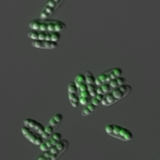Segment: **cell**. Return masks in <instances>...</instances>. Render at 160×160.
Returning a JSON list of instances; mask_svg holds the SVG:
<instances>
[{
	"label": "cell",
	"mask_w": 160,
	"mask_h": 160,
	"mask_svg": "<svg viewBox=\"0 0 160 160\" xmlns=\"http://www.w3.org/2000/svg\"><path fill=\"white\" fill-rule=\"evenodd\" d=\"M40 31H48V32H62L67 29V24L64 22L54 19H41Z\"/></svg>",
	"instance_id": "2"
},
{
	"label": "cell",
	"mask_w": 160,
	"mask_h": 160,
	"mask_svg": "<svg viewBox=\"0 0 160 160\" xmlns=\"http://www.w3.org/2000/svg\"><path fill=\"white\" fill-rule=\"evenodd\" d=\"M21 132L22 134L25 137V138L28 139L30 142H31V143L34 144V145L40 146V145L45 142V141L43 140V138H42V136L38 134L37 133L33 131L32 130L29 129V128H27V127L23 126V128H21Z\"/></svg>",
	"instance_id": "4"
},
{
	"label": "cell",
	"mask_w": 160,
	"mask_h": 160,
	"mask_svg": "<svg viewBox=\"0 0 160 160\" xmlns=\"http://www.w3.org/2000/svg\"><path fill=\"white\" fill-rule=\"evenodd\" d=\"M62 139V136L60 133L59 132H55L48 140L45 141L42 145L39 146L40 148L41 151L44 152H46L48 151L51 148H52L53 146L56 145L59 142H60L61 140Z\"/></svg>",
	"instance_id": "7"
},
{
	"label": "cell",
	"mask_w": 160,
	"mask_h": 160,
	"mask_svg": "<svg viewBox=\"0 0 160 160\" xmlns=\"http://www.w3.org/2000/svg\"><path fill=\"white\" fill-rule=\"evenodd\" d=\"M48 124L51 125V126L53 127V128H54L55 129H56V128H59V125H60V123H58V122L56 121V120H55V119L52 117V118L50 119V120H49V121H48Z\"/></svg>",
	"instance_id": "23"
},
{
	"label": "cell",
	"mask_w": 160,
	"mask_h": 160,
	"mask_svg": "<svg viewBox=\"0 0 160 160\" xmlns=\"http://www.w3.org/2000/svg\"><path fill=\"white\" fill-rule=\"evenodd\" d=\"M126 78H123V77H120V78H117V79H114L112 80V81H111L109 84V85H110L112 90H113V89L117 88L120 87V86L126 84Z\"/></svg>",
	"instance_id": "11"
},
{
	"label": "cell",
	"mask_w": 160,
	"mask_h": 160,
	"mask_svg": "<svg viewBox=\"0 0 160 160\" xmlns=\"http://www.w3.org/2000/svg\"><path fill=\"white\" fill-rule=\"evenodd\" d=\"M104 72L106 73V77H107L108 83H109L112 80L120 78L123 74V70L120 67H114V68L109 69V70H106Z\"/></svg>",
	"instance_id": "10"
},
{
	"label": "cell",
	"mask_w": 160,
	"mask_h": 160,
	"mask_svg": "<svg viewBox=\"0 0 160 160\" xmlns=\"http://www.w3.org/2000/svg\"><path fill=\"white\" fill-rule=\"evenodd\" d=\"M65 0H48L40 13L41 19H48L56 12Z\"/></svg>",
	"instance_id": "3"
},
{
	"label": "cell",
	"mask_w": 160,
	"mask_h": 160,
	"mask_svg": "<svg viewBox=\"0 0 160 160\" xmlns=\"http://www.w3.org/2000/svg\"><path fill=\"white\" fill-rule=\"evenodd\" d=\"M39 31H34V30H31V31L28 33V37H29L31 39H32V41L38 40L39 39Z\"/></svg>",
	"instance_id": "19"
},
{
	"label": "cell",
	"mask_w": 160,
	"mask_h": 160,
	"mask_svg": "<svg viewBox=\"0 0 160 160\" xmlns=\"http://www.w3.org/2000/svg\"><path fill=\"white\" fill-rule=\"evenodd\" d=\"M23 125L41 136L45 132V127H44L42 123L38 122L37 120H33V119L28 118L24 120H23Z\"/></svg>",
	"instance_id": "8"
},
{
	"label": "cell",
	"mask_w": 160,
	"mask_h": 160,
	"mask_svg": "<svg viewBox=\"0 0 160 160\" xmlns=\"http://www.w3.org/2000/svg\"><path fill=\"white\" fill-rule=\"evenodd\" d=\"M45 131L48 133V134H49L50 135H52V134L55 133V128H53V127H52L51 125L48 124L47 126H45Z\"/></svg>",
	"instance_id": "24"
},
{
	"label": "cell",
	"mask_w": 160,
	"mask_h": 160,
	"mask_svg": "<svg viewBox=\"0 0 160 160\" xmlns=\"http://www.w3.org/2000/svg\"><path fill=\"white\" fill-rule=\"evenodd\" d=\"M68 98L70 105L73 108H78L80 105V98L78 93H69Z\"/></svg>",
	"instance_id": "12"
},
{
	"label": "cell",
	"mask_w": 160,
	"mask_h": 160,
	"mask_svg": "<svg viewBox=\"0 0 160 160\" xmlns=\"http://www.w3.org/2000/svg\"><path fill=\"white\" fill-rule=\"evenodd\" d=\"M47 31H39V39L38 40H45L46 39Z\"/></svg>",
	"instance_id": "26"
},
{
	"label": "cell",
	"mask_w": 160,
	"mask_h": 160,
	"mask_svg": "<svg viewBox=\"0 0 160 160\" xmlns=\"http://www.w3.org/2000/svg\"><path fill=\"white\" fill-rule=\"evenodd\" d=\"M31 45L33 47L41 49H54L59 46L58 42H50L45 40H34L32 41Z\"/></svg>",
	"instance_id": "9"
},
{
	"label": "cell",
	"mask_w": 160,
	"mask_h": 160,
	"mask_svg": "<svg viewBox=\"0 0 160 160\" xmlns=\"http://www.w3.org/2000/svg\"><path fill=\"white\" fill-rule=\"evenodd\" d=\"M95 109H96V106H94L92 102L89 103L88 106H84V109H82V111H81V115L83 117H88L90 114H92V112H94L95 110Z\"/></svg>",
	"instance_id": "14"
},
{
	"label": "cell",
	"mask_w": 160,
	"mask_h": 160,
	"mask_svg": "<svg viewBox=\"0 0 160 160\" xmlns=\"http://www.w3.org/2000/svg\"><path fill=\"white\" fill-rule=\"evenodd\" d=\"M78 95H79L80 98H92V96H91L88 90L83 91V92H78Z\"/></svg>",
	"instance_id": "22"
},
{
	"label": "cell",
	"mask_w": 160,
	"mask_h": 160,
	"mask_svg": "<svg viewBox=\"0 0 160 160\" xmlns=\"http://www.w3.org/2000/svg\"><path fill=\"white\" fill-rule=\"evenodd\" d=\"M53 118H54L55 120L58 122V123H61V122H62V120H63V116H62V113L59 112V113H56V115H54Z\"/></svg>",
	"instance_id": "25"
},
{
	"label": "cell",
	"mask_w": 160,
	"mask_h": 160,
	"mask_svg": "<svg viewBox=\"0 0 160 160\" xmlns=\"http://www.w3.org/2000/svg\"><path fill=\"white\" fill-rule=\"evenodd\" d=\"M131 92H132V87L130 84H125L120 87L117 88L113 89L111 92V93H112V96L115 98L117 102H118L119 101L129 95L130 93H131Z\"/></svg>",
	"instance_id": "6"
},
{
	"label": "cell",
	"mask_w": 160,
	"mask_h": 160,
	"mask_svg": "<svg viewBox=\"0 0 160 160\" xmlns=\"http://www.w3.org/2000/svg\"><path fill=\"white\" fill-rule=\"evenodd\" d=\"M112 88H111L110 85L109 83L106 84H102L100 86H97V94H100V95H106V94L112 92Z\"/></svg>",
	"instance_id": "13"
},
{
	"label": "cell",
	"mask_w": 160,
	"mask_h": 160,
	"mask_svg": "<svg viewBox=\"0 0 160 160\" xmlns=\"http://www.w3.org/2000/svg\"><path fill=\"white\" fill-rule=\"evenodd\" d=\"M91 101H92L91 98H80V104L82 105V106H88L89 103H91Z\"/></svg>",
	"instance_id": "21"
},
{
	"label": "cell",
	"mask_w": 160,
	"mask_h": 160,
	"mask_svg": "<svg viewBox=\"0 0 160 160\" xmlns=\"http://www.w3.org/2000/svg\"><path fill=\"white\" fill-rule=\"evenodd\" d=\"M85 78H86V83L88 84H95L96 82V77L94 76L93 73L91 71H87L85 73Z\"/></svg>",
	"instance_id": "15"
},
{
	"label": "cell",
	"mask_w": 160,
	"mask_h": 160,
	"mask_svg": "<svg viewBox=\"0 0 160 160\" xmlns=\"http://www.w3.org/2000/svg\"><path fill=\"white\" fill-rule=\"evenodd\" d=\"M103 98H104V95H100V94H97L95 97H92L91 102H92L95 106L98 107V106H100V104H102Z\"/></svg>",
	"instance_id": "16"
},
{
	"label": "cell",
	"mask_w": 160,
	"mask_h": 160,
	"mask_svg": "<svg viewBox=\"0 0 160 160\" xmlns=\"http://www.w3.org/2000/svg\"><path fill=\"white\" fill-rule=\"evenodd\" d=\"M88 92L91 96L95 97L97 95V85L96 84H88Z\"/></svg>",
	"instance_id": "20"
},
{
	"label": "cell",
	"mask_w": 160,
	"mask_h": 160,
	"mask_svg": "<svg viewBox=\"0 0 160 160\" xmlns=\"http://www.w3.org/2000/svg\"><path fill=\"white\" fill-rule=\"evenodd\" d=\"M105 131L109 136L123 142H129L133 139V134L128 128L117 124H109L105 128Z\"/></svg>",
	"instance_id": "1"
},
{
	"label": "cell",
	"mask_w": 160,
	"mask_h": 160,
	"mask_svg": "<svg viewBox=\"0 0 160 160\" xmlns=\"http://www.w3.org/2000/svg\"><path fill=\"white\" fill-rule=\"evenodd\" d=\"M67 91L69 93H78V87L74 81H70L67 86Z\"/></svg>",
	"instance_id": "17"
},
{
	"label": "cell",
	"mask_w": 160,
	"mask_h": 160,
	"mask_svg": "<svg viewBox=\"0 0 160 160\" xmlns=\"http://www.w3.org/2000/svg\"><path fill=\"white\" fill-rule=\"evenodd\" d=\"M64 152H65L60 150L56 145H55L48 151L44 152L36 159V160H56L59 159Z\"/></svg>",
	"instance_id": "5"
},
{
	"label": "cell",
	"mask_w": 160,
	"mask_h": 160,
	"mask_svg": "<svg viewBox=\"0 0 160 160\" xmlns=\"http://www.w3.org/2000/svg\"><path fill=\"white\" fill-rule=\"evenodd\" d=\"M74 81H75V83L77 84V85L83 84V83H86L85 75L83 74V73H78V74L75 77Z\"/></svg>",
	"instance_id": "18"
}]
</instances>
